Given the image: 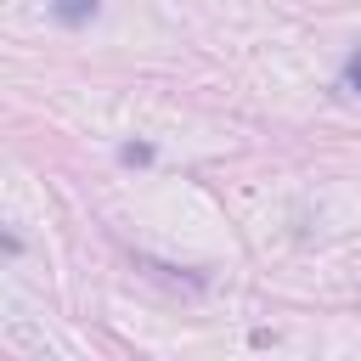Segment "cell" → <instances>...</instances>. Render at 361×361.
<instances>
[{
	"label": "cell",
	"instance_id": "cell-1",
	"mask_svg": "<svg viewBox=\"0 0 361 361\" xmlns=\"http://www.w3.org/2000/svg\"><path fill=\"white\" fill-rule=\"evenodd\" d=\"M90 11H96V0H56V17L62 23H85Z\"/></svg>",
	"mask_w": 361,
	"mask_h": 361
},
{
	"label": "cell",
	"instance_id": "cell-2",
	"mask_svg": "<svg viewBox=\"0 0 361 361\" xmlns=\"http://www.w3.org/2000/svg\"><path fill=\"white\" fill-rule=\"evenodd\" d=\"M350 85H355V90H361V51H355V56H350Z\"/></svg>",
	"mask_w": 361,
	"mask_h": 361
}]
</instances>
